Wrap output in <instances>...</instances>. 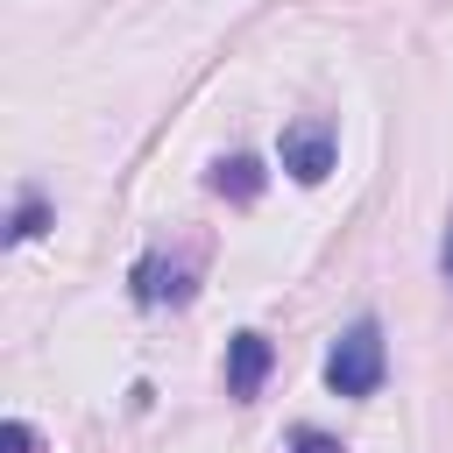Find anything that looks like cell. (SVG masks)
<instances>
[{
  "label": "cell",
  "instance_id": "cell-1",
  "mask_svg": "<svg viewBox=\"0 0 453 453\" xmlns=\"http://www.w3.org/2000/svg\"><path fill=\"white\" fill-rule=\"evenodd\" d=\"M382 375H389L382 326H375V319H354V326L333 340V354H326V389H333V396H375Z\"/></svg>",
  "mask_w": 453,
  "mask_h": 453
},
{
  "label": "cell",
  "instance_id": "cell-2",
  "mask_svg": "<svg viewBox=\"0 0 453 453\" xmlns=\"http://www.w3.org/2000/svg\"><path fill=\"white\" fill-rule=\"evenodd\" d=\"M276 163H283L297 184H326L333 163H340V134H333L326 120H290L283 142H276Z\"/></svg>",
  "mask_w": 453,
  "mask_h": 453
},
{
  "label": "cell",
  "instance_id": "cell-3",
  "mask_svg": "<svg viewBox=\"0 0 453 453\" xmlns=\"http://www.w3.org/2000/svg\"><path fill=\"white\" fill-rule=\"evenodd\" d=\"M269 368H276V347H269L262 333H234V340H226V389H234V396H262Z\"/></svg>",
  "mask_w": 453,
  "mask_h": 453
},
{
  "label": "cell",
  "instance_id": "cell-4",
  "mask_svg": "<svg viewBox=\"0 0 453 453\" xmlns=\"http://www.w3.org/2000/svg\"><path fill=\"white\" fill-rule=\"evenodd\" d=\"M262 184H269V170H262L255 156H226V163H212V191L234 198V205H255Z\"/></svg>",
  "mask_w": 453,
  "mask_h": 453
},
{
  "label": "cell",
  "instance_id": "cell-5",
  "mask_svg": "<svg viewBox=\"0 0 453 453\" xmlns=\"http://www.w3.org/2000/svg\"><path fill=\"white\" fill-rule=\"evenodd\" d=\"M163 297H191L184 290V269H170L163 255H142L134 262V304H163Z\"/></svg>",
  "mask_w": 453,
  "mask_h": 453
},
{
  "label": "cell",
  "instance_id": "cell-6",
  "mask_svg": "<svg viewBox=\"0 0 453 453\" xmlns=\"http://www.w3.org/2000/svg\"><path fill=\"white\" fill-rule=\"evenodd\" d=\"M42 226H50V198H42V191H21V205H14V219H7V241L21 248V241H35Z\"/></svg>",
  "mask_w": 453,
  "mask_h": 453
},
{
  "label": "cell",
  "instance_id": "cell-7",
  "mask_svg": "<svg viewBox=\"0 0 453 453\" xmlns=\"http://www.w3.org/2000/svg\"><path fill=\"white\" fill-rule=\"evenodd\" d=\"M0 453H42V432H35L28 418H7V425H0Z\"/></svg>",
  "mask_w": 453,
  "mask_h": 453
},
{
  "label": "cell",
  "instance_id": "cell-8",
  "mask_svg": "<svg viewBox=\"0 0 453 453\" xmlns=\"http://www.w3.org/2000/svg\"><path fill=\"white\" fill-rule=\"evenodd\" d=\"M290 453H347V446H340L333 432H319V425H297V432H290Z\"/></svg>",
  "mask_w": 453,
  "mask_h": 453
},
{
  "label": "cell",
  "instance_id": "cell-9",
  "mask_svg": "<svg viewBox=\"0 0 453 453\" xmlns=\"http://www.w3.org/2000/svg\"><path fill=\"white\" fill-rule=\"evenodd\" d=\"M439 269H446V283H453V212H446V241H439Z\"/></svg>",
  "mask_w": 453,
  "mask_h": 453
}]
</instances>
